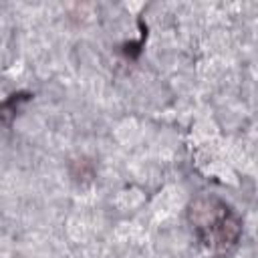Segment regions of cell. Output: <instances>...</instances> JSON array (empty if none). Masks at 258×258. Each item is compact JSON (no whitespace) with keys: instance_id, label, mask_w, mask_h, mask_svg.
<instances>
[{"instance_id":"cell-1","label":"cell","mask_w":258,"mask_h":258,"mask_svg":"<svg viewBox=\"0 0 258 258\" xmlns=\"http://www.w3.org/2000/svg\"><path fill=\"white\" fill-rule=\"evenodd\" d=\"M187 218L198 244L208 256L224 258L238 246L242 218L228 202L216 196H200L191 202Z\"/></svg>"}]
</instances>
